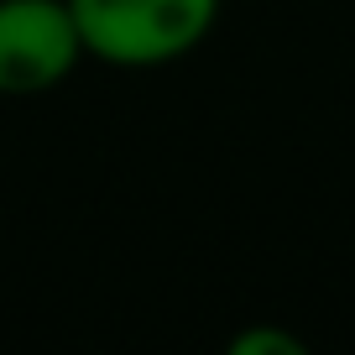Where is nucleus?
Returning a JSON list of instances; mask_svg holds the SVG:
<instances>
[{
    "instance_id": "f257e3e1",
    "label": "nucleus",
    "mask_w": 355,
    "mask_h": 355,
    "mask_svg": "<svg viewBox=\"0 0 355 355\" xmlns=\"http://www.w3.org/2000/svg\"><path fill=\"white\" fill-rule=\"evenodd\" d=\"M84 53L115 68H157L209 37L220 0H68Z\"/></svg>"
},
{
    "instance_id": "f03ea898",
    "label": "nucleus",
    "mask_w": 355,
    "mask_h": 355,
    "mask_svg": "<svg viewBox=\"0 0 355 355\" xmlns=\"http://www.w3.org/2000/svg\"><path fill=\"white\" fill-rule=\"evenodd\" d=\"M84 58L68 0H0V94L26 100L63 84Z\"/></svg>"
},
{
    "instance_id": "7ed1b4c3",
    "label": "nucleus",
    "mask_w": 355,
    "mask_h": 355,
    "mask_svg": "<svg viewBox=\"0 0 355 355\" xmlns=\"http://www.w3.org/2000/svg\"><path fill=\"white\" fill-rule=\"evenodd\" d=\"M235 355H303V340H293V334L282 329H245L230 340Z\"/></svg>"
}]
</instances>
